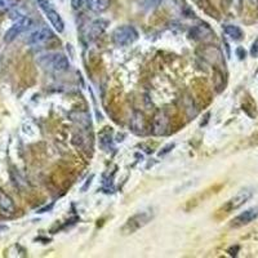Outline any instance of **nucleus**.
<instances>
[{"instance_id": "nucleus-7", "label": "nucleus", "mask_w": 258, "mask_h": 258, "mask_svg": "<svg viewBox=\"0 0 258 258\" xmlns=\"http://www.w3.org/2000/svg\"><path fill=\"white\" fill-rule=\"evenodd\" d=\"M257 217H258V208H249V209H246V211H244L243 213L239 214V216H236V217L231 221L230 226L234 227V229L243 227V226L248 225V223H250L252 221H254Z\"/></svg>"}, {"instance_id": "nucleus-6", "label": "nucleus", "mask_w": 258, "mask_h": 258, "mask_svg": "<svg viewBox=\"0 0 258 258\" xmlns=\"http://www.w3.org/2000/svg\"><path fill=\"white\" fill-rule=\"evenodd\" d=\"M31 24L32 22L29 17H25V16L20 17L12 26L7 30L6 35H4V41H6V43H12L17 36H20L22 32L26 31V30L31 26Z\"/></svg>"}, {"instance_id": "nucleus-18", "label": "nucleus", "mask_w": 258, "mask_h": 258, "mask_svg": "<svg viewBox=\"0 0 258 258\" xmlns=\"http://www.w3.org/2000/svg\"><path fill=\"white\" fill-rule=\"evenodd\" d=\"M238 53H239V54H240V58H244V57H245V52H244V50L241 49V48H239Z\"/></svg>"}, {"instance_id": "nucleus-16", "label": "nucleus", "mask_w": 258, "mask_h": 258, "mask_svg": "<svg viewBox=\"0 0 258 258\" xmlns=\"http://www.w3.org/2000/svg\"><path fill=\"white\" fill-rule=\"evenodd\" d=\"M250 54H252V57H258V39L253 43L252 49H250Z\"/></svg>"}, {"instance_id": "nucleus-5", "label": "nucleus", "mask_w": 258, "mask_h": 258, "mask_svg": "<svg viewBox=\"0 0 258 258\" xmlns=\"http://www.w3.org/2000/svg\"><path fill=\"white\" fill-rule=\"evenodd\" d=\"M252 194L253 192L250 190H241L240 192L236 194L234 198H231L229 202H226L220 208L218 213L226 216V214H230L231 212L236 211V209L240 208L241 206H244V204L252 198Z\"/></svg>"}, {"instance_id": "nucleus-11", "label": "nucleus", "mask_w": 258, "mask_h": 258, "mask_svg": "<svg viewBox=\"0 0 258 258\" xmlns=\"http://www.w3.org/2000/svg\"><path fill=\"white\" fill-rule=\"evenodd\" d=\"M168 123H169V119L165 115L164 111H159L156 114L155 119H154V133L155 135H163L167 129Z\"/></svg>"}, {"instance_id": "nucleus-1", "label": "nucleus", "mask_w": 258, "mask_h": 258, "mask_svg": "<svg viewBox=\"0 0 258 258\" xmlns=\"http://www.w3.org/2000/svg\"><path fill=\"white\" fill-rule=\"evenodd\" d=\"M38 62L41 68H44L48 71H53V73H63L70 68L68 57L62 53H48L44 56H40Z\"/></svg>"}, {"instance_id": "nucleus-12", "label": "nucleus", "mask_w": 258, "mask_h": 258, "mask_svg": "<svg viewBox=\"0 0 258 258\" xmlns=\"http://www.w3.org/2000/svg\"><path fill=\"white\" fill-rule=\"evenodd\" d=\"M87 6L94 13H102L110 7V0H87Z\"/></svg>"}, {"instance_id": "nucleus-3", "label": "nucleus", "mask_w": 258, "mask_h": 258, "mask_svg": "<svg viewBox=\"0 0 258 258\" xmlns=\"http://www.w3.org/2000/svg\"><path fill=\"white\" fill-rule=\"evenodd\" d=\"M138 39V31L133 26H120L114 30L112 32V41L117 47H126L133 44Z\"/></svg>"}, {"instance_id": "nucleus-10", "label": "nucleus", "mask_w": 258, "mask_h": 258, "mask_svg": "<svg viewBox=\"0 0 258 258\" xmlns=\"http://www.w3.org/2000/svg\"><path fill=\"white\" fill-rule=\"evenodd\" d=\"M0 211L6 214H13L16 211L15 202L8 194L4 192L3 190H0Z\"/></svg>"}, {"instance_id": "nucleus-4", "label": "nucleus", "mask_w": 258, "mask_h": 258, "mask_svg": "<svg viewBox=\"0 0 258 258\" xmlns=\"http://www.w3.org/2000/svg\"><path fill=\"white\" fill-rule=\"evenodd\" d=\"M38 4L40 7V9L44 12L45 17L48 18V21L50 22L54 30L57 32H62L64 30V22L62 20L61 15L57 12L56 9L53 8L52 4L49 3V0H38Z\"/></svg>"}, {"instance_id": "nucleus-15", "label": "nucleus", "mask_w": 258, "mask_h": 258, "mask_svg": "<svg viewBox=\"0 0 258 258\" xmlns=\"http://www.w3.org/2000/svg\"><path fill=\"white\" fill-rule=\"evenodd\" d=\"M84 4H87V0H73V7L75 9H80Z\"/></svg>"}, {"instance_id": "nucleus-2", "label": "nucleus", "mask_w": 258, "mask_h": 258, "mask_svg": "<svg viewBox=\"0 0 258 258\" xmlns=\"http://www.w3.org/2000/svg\"><path fill=\"white\" fill-rule=\"evenodd\" d=\"M151 220H153V213H150V212H140V213L133 214L132 217H129L124 223L120 232L123 235L135 234L140 229L145 227Z\"/></svg>"}, {"instance_id": "nucleus-13", "label": "nucleus", "mask_w": 258, "mask_h": 258, "mask_svg": "<svg viewBox=\"0 0 258 258\" xmlns=\"http://www.w3.org/2000/svg\"><path fill=\"white\" fill-rule=\"evenodd\" d=\"M223 30H225L226 34H227L231 39H234V40H240V39L243 38V31H241L238 26H234V25H226V26L223 27Z\"/></svg>"}, {"instance_id": "nucleus-17", "label": "nucleus", "mask_w": 258, "mask_h": 258, "mask_svg": "<svg viewBox=\"0 0 258 258\" xmlns=\"http://www.w3.org/2000/svg\"><path fill=\"white\" fill-rule=\"evenodd\" d=\"M252 144L253 145H258V132L255 133V135L252 137Z\"/></svg>"}, {"instance_id": "nucleus-9", "label": "nucleus", "mask_w": 258, "mask_h": 258, "mask_svg": "<svg viewBox=\"0 0 258 258\" xmlns=\"http://www.w3.org/2000/svg\"><path fill=\"white\" fill-rule=\"evenodd\" d=\"M109 21L103 20V18H100V20H96L93 24L91 25L88 31V36H91V39H96L100 35H102L105 30L109 26Z\"/></svg>"}, {"instance_id": "nucleus-14", "label": "nucleus", "mask_w": 258, "mask_h": 258, "mask_svg": "<svg viewBox=\"0 0 258 258\" xmlns=\"http://www.w3.org/2000/svg\"><path fill=\"white\" fill-rule=\"evenodd\" d=\"M13 3H15V0H0V15H3L12 8Z\"/></svg>"}, {"instance_id": "nucleus-8", "label": "nucleus", "mask_w": 258, "mask_h": 258, "mask_svg": "<svg viewBox=\"0 0 258 258\" xmlns=\"http://www.w3.org/2000/svg\"><path fill=\"white\" fill-rule=\"evenodd\" d=\"M53 36L52 31H50L49 27H40L36 31H34L31 35L29 36L27 39V43L30 45H39V44H43L48 39H50Z\"/></svg>"}]
</instances>
